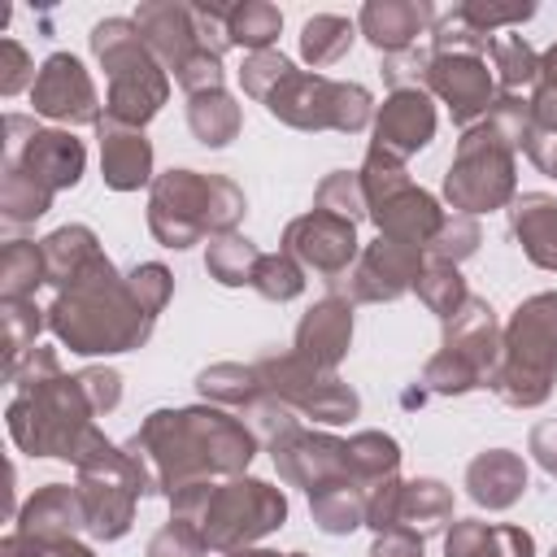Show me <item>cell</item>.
Listing matches in <instances>:
<instances>
[{
  "instance_id": "43",
  "label": "cell",
  "mask_w": 557,
  "mask_h": 557,
  "mask_svg": "<svg viewBox=\"0 0 557 557\" xmlns=\"http://www.w3.org/2000/svg\"><path fill=\"white\" fill-rule=\"evenodd\" d=\"M261 300H274V305H287L305 292V270L296 257H287L283 248L278 252H261L257 270H252V283H248Z\"/></svg>"
},
{
  "instance_id": "42",
  "label": "cell",
  "mask_w": 557,
  "mask_h": 557,
  "mask_svg": "<svg viewBox=\"0 0 557 557\" xmlns=\"http://www.w3.org/2000/svg\"><path fill=\"white\" fill-rule=\"evenodd\" d=\"M48 209H52V191L44 183H35L13 165H0V218L9 226H30Z\"/></svg>"
},
{
  "instance_id": "56",
  "label": "cell",
  "mask_w": 557,
  "mask_h": 557,
  "mask_svg": "<svg viewBox=\"0 0 557 557\" xmlns=\"http://www.w3.org/2000/svg\"><path fill=\"white\" fill-rule=\"evenodd\" d=\"M527 157L540 165V174L557 178V135H540V131H535V139H531V148H527Z\"/></svg>"
},
{
  "instance_id": "27",
  "label": "cell",
  "mask_w": 557,
  "mask_h": 557,
  "mask_svg": "<svg viewBox=\"0 0 557 557\" xmlns=\"http://www.w3.org/2000/svg\"><path fill=\"white\" fill-rule=\"evenodd\" d=\"M509 231L522 244L527 261L557 274V196L548 191H522L509 205Z\"/></svg>"
},
{
  "instance_id": "53",
  "label": "cell",
  "mask_w": 557,
  "mask_h": 557,
  "mask_svg": "<svg viewBox=\"0 0 557 557\" xmlns=\"http://www.w3.org/2000/svg\"><path fill=\"white\" fill-rule=\"evenodd\" d=\"M527 453L535 457V466H540L544 474H553V479H557V418H544V422H535V426H531Z\"/></svg>"
},
{
  "instance_id": "21",
  "label": "cell",
  "mask_w": 557,
  "mask_h": 557,
  "mask_svg": "<svg viewBox=\"0 0 557 557\" xmlns=\"http://www.w3.org/2000/svg\"><path fill=\"white\" fill-rule=\"evenodd\" d=\"M444 218H448V209H440V200L431 191H422L418 183H400L370 205V222L379 226L383 239L413 244L422 252L435 239V231L444 226Z\"/></svg>"
},
{
  "instance_id": "39",
  "label": "cell",
  "mask_w": 557,
  "mask_h": 557,
  "mask_svg": "<svg viewBox=\"0 0 557 557\" xmlns=\"http://www.w3.org/2000/svg\"><path fill=\"white\" fill-rule=\"evenodd\" d=\"M487 57H492V74H496L500 91L522 96L527 87L540 83V52L522 35H496L492 48H487Z\"/></svg>"
},
{
  "instance_id": "8",
  "label": "cell",
  "mask_w": 557,
  "mask_h": 557,
  "mask_svg": "<svg viewBox=\"0 0 557 557\" xmlns=\"http://www.w3.org/2000/svg\"><path fill=\"white\" fill-rule=\"evenodd\" d=\"M500 335L505 326L496 322V309L487 300H466L461 313L444 322L440 352L422 366V396H466L479 387H492V374L500 366Z\"/></svg>"
},
{
  "instance_id": "13",
  "label": "cell",
  "mask_w": 557,
  "mask_h": 557,
  "mask_svg": "<svg viewBox=\"0 0 557 557\" xmlns=\"http://www.w3.org/2000/svg\"><path fill=\"white\" fill-rule=\"evenodd\" d=\"M4 165L30 174L57 196L83 178L87 148L65 126H35V117L26 113H4Z\"/></svg>"
},
{
  "instance_id": "36",
  "label": "cell",
  "mask_w": 557,
  "mask_h": 557,
  "mask_svg": "<svg viewBox=\"0 0 557 557\" xmlns=\"http://www.w3.org/2000/svg\"><path fill=\"white\" fill-rule=\"evenodd\" d=\"M352 39H357V22H348L339 13H313L300 26V57L309 70H326V65L344 61Z\"/></svg>"
},
{
  "instance_id": "22",
  "label": "cell",
  "mask_w": 557,
  "mask_h": 557,
  "mask_svg": "<svg viewBox=\"0 0 557 557\" xmlns=\"http://www.w3.org/2000/svg\"><path fill=\"white\" fill-rule=\"evenodd\" d=\"M13 531L30 535L35 544H44L48 553L78 540V531H87V513H83V496L70 483H44L35 487V496H26V505L13 518Z\"/></svg>"
},
{
  "instance_id": "18",
  "label": "cell",
  "mask_w": 557,
  "mask_h": 557,
  "mask_svg": "<svg viewBox=\"0 0 557 557\" xmlns=\"http://www.w3.org/2000/svg\"><path fill=\"white\" fill-rule=\"evenodd\" d=\"M426 91L440 104H448V113H453V122L461 131H470L479 117H487V109L496 100V74L487 70V57H474V52H431Z\"/></svg>"
},
{
  "instance_id": "19",
  "label": "cell",
  "mask_w": 557,
  "mask_h": 557,
  "mask_svg": "<svg viewBox=\"0 0 557 557\" xmlns=\"http://www.w3.org/2000/svg\"><path fill=\"white\" fill-rule=\"evenodd\" d=\"M135 26L148 44V52L165 65V74H183L200 52H213L205 39H200V26H196V13L191 4H178V0H144L135 9Z\"/></svg>"
},
{
  "instance_id": "15",
  "label": "cell",
  "mask_w": 557,
  "mask_h": 557,
  "mask_svg": "<svg viewBox=\"0 0 557 557\" xmlns=\"http://www.w3.org/2000/svg\"><path fill=\"white\" fill-rule=\"evenodd\" d=\"M422 265H426V252L422 248L396 244V239H383L379 235L374 244L361 248V257L352 261V270L339 283H331V287H339L352 305H392L405 292H413Z\"/></svg>"
},
{
  "instance_id": "29",
  "label": "cell",
  "mask_w": 557,
  "mask_h": 557,
  "mask_svg": "<svg viewBox=\"0 0 557 557\" xmlns=\"http://www.w3.org/2000/svg\"><path fill=\"white\" fill-rule=\"evenodd\" d=\"M39 248H44V265H48V287L52 292H65L91 261H100L104 257V248H100V239H96V231L91 226H83V222H70V226H57V231H48L44 239H39Z\"/></svg>"
},
{
  "instance_id": "40",
  "label": "cell",
  "mask_w": 557,
  "mask_h": 557,
  "mask_svg": "<svg viewBox=\"0 0 557 557\" xmlns=\"http://www.w3.org/2000/svg\"><path fill=\"white\" fill-rule=\"evenodd\" d=\"M413 292H418V300L426 305V313H435L440 322H448L453 313H461V305L470 300V287H466V278H461V265L431 261V257H426L418 283H413Z\"/></svg>"
},
{
  "instance_id": "57",
  "label": "cell",
  "mask_w": 557,
  "mask_h": 557,
  "mask_svg": "<svg viewBox=\"0 0 557 557\" xmlns=\"http://www.w3.org/2000/svg\"><path fill=\"white\" fill-rule=\"evenodd\" d=\"M0 557H48V548L35 544V540L22 535V531H9V535L0 540Z\"/></svg>"
},
{
  "instance_id": "58",
  "label": "cell",
  "mask_w": 557,
  "mask_h": 557,
  "mask_svg": "<svg viewBox=\"0 0 557 557\" xmlns=\"http://www.w3.org/2000/svg\"><path fill=\"white\" fill-rule=\"evenodd\" d=\"M540 83L557 91V44L548 52H540Z\"/></svg>"
},
{
  "instance_id": "28",
  "label": "cell",
  "mask_w": 557,
  "mask_h": 557,
  "mask_svg": "<svg viewBox=\"0 0 557 557\" xmlns=\"http://www.w3.org/2000/svg\"><path fill=\"white\" fill-rule=\"evenodd\" d=\"M444 557H535V535L509 522L457 518L444 531Z\"/></svg>"
},
{
  "instance_id": "25",
  "label": "cell",
  "mask_w": 557,
  "mask_h": 557,
  "mask_svg": "<svg viewBox=\"0 0 557 557\" xmlns=\"http://www.w3.org/2000/svg\"><path fill=\"white\" fill-rule=\"evenodd\" d=\"M96 139H100V178L109 191H139L152 187V144L144 131L122 126L113 117L96 122Z\"/></svg>"
},
{
  "instance_id": "6",
  "label": "cell",
  "mask_w": 557,
  "mask_h": 557,
  "mask_svg": "<svg viewBox=\"0 0 557 557\" xmlns=\"http://www.w3.org/2000/svg\"><path fill=\"white\" fill-rule=\"evenodd\" d=\"M553 383H557V292H535L505 322L492 392L509 409H540L553 396Z\"/></svg>"
},
{
  "instance_id": "49",
  "label": "cell",
  "mask_w": 557,
  "mask_h": 557,
  "mask_svg": "<svg viewBox=\"0 0 557 557\" xmlns=\"http://www.w3.org/2000/svg\"><path fill=\"white\" fill-rule=\"evenodd\" d=\"M35 78H39V70H35L30 52L13 35H4L0 39V96H17V91L35 87Z\"/></svg>"
},
{
  "instance_id": "17",
  "label": "cell",
  "mask_w": 557,
  "mask_h": 557,
  "mask_svg": "<svg viewBox=\"0 0 557 557\" xmlns=\"http://www.w3.org/2000/svg\"><path fill=\"white\" fill-rule=\"evenodd\" d=\"M30 109L61 126H96L104 117L96 83L74 52H52L39 65V78L30 87Z\"/></svg>"
},
{
  "instance_id": "35",
  "label": "cell",
  "mask_w": 557,
  "mask_h": 557,
  "mask_svg": "<svg viewBox=\"0 0 557 557\" xmlns=\"http://www.w3.org/2000/svg\"><path fill=\"white\" fill-rule=\"evenodd\" d=\"M44 283H48L44 248L35 239H9L0 248V300H35Z\"/></svg>"
},
{
  "instance_id": "55",
  "label": "cell",
  "mask_w": 557,
  "mask_h": 557,
  "mask_svg": "<svg viewBox=\"0 0 557 557\" xmlns=\"http://www.w3.org/2000/svg\"><path fill=\"white\" fill-rule=\"evenodd\" d=\"M531 117H535V131L540 135H557V91L535 83L531 91Z\"/></svg>"
},
{
  "instance_id": "61",
  "label": "cell",
  "mask_w": 557,
  "mask_h": 557,
  "mask_svg": "<svg viewBox=\"0 0 557 557\" xmlns=\"http://www.w3.org/2000/svg\"><path fill=\"white\" fill-rule=\"evenodd\" d=\"M548 557H557V548H553V553H548Z\"/></svg>"
},
{
  "instance_id": "45",
  "label": "cell",
  "mask_w": 557,
  "mask_h": 557,
  "mask_svg": "<svg viewBox=\"0 0 557 557\" xmlns=\"http://www.w3.org/2000/svg\"><path fill=\"white\" fill-rule=\"evenodd\" d=\"M479 244H483L479 222H474V218H466V213H448V218H444V226L435 231V239L426 244V257H431V261L461 265L466 257H474V252H479Z\"/></svg>"
},
{
  "instance_id": "51",
  "label": "cell",
  "mask_w": 557,
  "mask_h": 557,
  "mask_svg": "<svg viewBox=\"0 0 557 557\" xmlns=\"http://www.w3.org/2000/svg\"><path fill=\"white\" fill-rule=\"evenodd\" d=\"M78 387L91 400L96 418H104V413H113L122 405V374L113 366H87V370H78Z\"/></svg>"
},
{
  "instance_id": "2",
  "label": "cell",
  "mask_w": 557,
  "mask_h": 557,
  "mask_svg": "<svg viewBox=\"0 0 557 557\" xmlns=\"http://www.w3.org/2000/svg\"><path fill=\"white\" fill-rule=\"evenodd\" d=\"M257 431L218 405L152 409L122 448L139 466L148 496H174L187 483L239 479L257 457Z\"/></svg>"
},
{
  "instance_id": "14",
  "label": "cell",
  "mask_w": 557,
  "mask_h": 557,
  "mask_svg": "<svg viewBox=\"0 0 557 557\" xmlns=\"http://www.w3.org/2000/svg\"><path fill=\"white\" fill-rule=\"evenodd\" d=\"M274 457V470L287 487L300 492H322L331 483H357L352 474V457H348V440L326 435V431H309V426H287L278 440L265 444Z\"/></svg>"
},
{
  "instance_id": "50",
  "label": "cell",
  "mask_w": 557,
  "mask_h": 557,
  "mask_svg": "<svg viewBox=\"0 0 557 557\" xmlns=\"http://www.w3.org/2000/svg\"><path fill=\"white\" fill-rule=\"evenodd\" d=\"M287 65H292V57H283L278 48H265V52L244 57V65H239V87H244V96L261 100V96L274 87V78L287 70Z\"/></svg>"
},
{
  "instance_id": "54",
  "label": "cell",
  "mask_w": 557,
  "mask_h": 557,
  "mask_svg": "<svg viewBox=\"0 0 557 557\" xmlns=\"http://www.w3.org/2000/svg\"><path fill=\"white\" fill-rule=\"evenodd\" d=\"M370 557H426V553H422V535H413L409 527H392V531L374 535Z\"/></svg>"
},
{
  "instance_id": "48",
  "label": "cell",
  "mask_w": 557,
  "mask_h": 557,
  "mask_svg": "<svg viewBox=\"0 0 557 557\" xmlns=\"http://www.w3.org/2000/svg\"><path fill=\"white\" fill-rule=\"evenodd\" d=\"M400 496H405V479L400 474H392V479H383V483H374L366 492V527L374 535L400 527Z\"/></svg>"
},
{
  "instance_id": "60",
  "label": "cell",
  "mask_w": 557,
  "mask_h": 557,
  "mask_svg": "<svg viewBox=\"0 0 557 557\" xmlns=\"http://www.w3.org/2000/svg\"><path fill=\"white\" fill-rule=\"evenodd\" d=\"M226 557H309V553H270V548H235Z\"/></svg>"
},
{
  "instance_id": "52",
  "label": "cell",
  "mask_w": 557,
  "mask_h": 557,
  "mask_svg": "<svg viewBox=\"0 0 557 557\" xmlns=\"http://www.w3.org/2000/svg\"><path fill=\"white\" fill-rule=\"evenodd\" d=\"M426 70H431V48H405L396 57H383V83L392 91H400V87L426 91Z\"/></svg>"
},
{
  "instance_id": "47",
  "label": "cell",
  "mask_w": 557,
  "mask_h": 557,
  "mask_svg": "<svg viewBox=\"0 0 557 557\" xmlns=\"http://www.w3.org/2000/svg\"><path fill=\"white\" fill-rule=\"evenodd\" d=\"M144 557H209V544H205V535H200L191 522L170 518V522L148 540Z\"/></svg>"
},
{
  "instance_id": "7",
  "label": "cell",
  "mask_w": 557,
  "mask_h": 557,
  "mask_svg": "<svg viewBox=\"0 0 557 557\" xmlns=\"http://www.w3.org/2000/svg\"><path fill=\"white\" fill-rule=\"evenodd\" d=\"M257 104H265V113L292 131L361 135L366 126H374V96L361 83L326 78V74L296 70V65H287Z\"/></svg>"
},
{
  "instance_id": "32",
  "label": "cell",
  "mask_w": 557,
  "mask_h": 557,
  "mask_svg": "<svg viewBox=\"0 0 557 557\" xmlns=\"http://www.w3.org/2000/svg\"><path fill=\"white\" fill-rule=\"evenodd\" d=\"M457 518H453V487L440 483V479H409L405 483V496H400V527H409L413 535H435V531H448Z\"/></svg>"
},
{
  "instance_id": "4",
  "label": "cell",
  "mask_w": 557,
  "mask_h": 557,
  "mask_svg": "<svg viewBox=\"0 0 557 557\" xmlns=\"http://www.w3.org/2000/svg\"><path fill=\"white\" fill-rule=\"evenodd\" d=\"M248 213L244 191L226 174L165 170L148 187V231L161 248H191L213 235H231Z\"/></svg>"
},
{
  "instance_id": "44",
  "label": "cell",
  "mask_w": 557,
  "mask_h": 557,
  "mask_svg": "<svg viewBox=\"0 0 557 557\" xmlns=\"http://www.w3.org/2000/svg\"><path fill=\"white\" fill-rule=\"evenodd\" d=\"M313 209L335 213V218H348V222L370 218L361 174H357V170H331V174L318 183V191H313Z\"/></svg>"
},
{
  "instance_id": "9",
  "label": "cell",
  "mask_w": 557,
  "mask_h": 557,
  "mask_svg": "<svg viewBox=\"0 0 557 557\" xmlns=\"http://www.w3.org/2000/svg\"><path fill=\"white\" fill-rule=\"evenodd\" d=\"M513 196H518V152L483 117L457 139V152L444 174V200L453 213L479 218L492 209H509Z\"/></svg>"
},
{
  "instance_id": "16",
  "label": "cell",
  "mask_w": 557,
  "mask_h": 557,
  "mask_svg": "<svg viewBox=\"0 0 557 557\" xmlns=\"http://www.w3.org/2000/svg\"><path fill=\"white\" fill-rule=\"evenodd\" d=\"M278 248L287 257L300 261V270H313L322 274L326 283H339L352 261L361 257V244H357V222L348 218H335V213H322V209H309L300 218H292L283 226V239Z\"/></svg>"
},
{
  "instance_id": "10",
  "label": "cell",
  "mask_w": 557,
  "mask_h": 557,
  "mask_svg": "<svg viewBox=\"0 0 557 557\" xmlns=\"http://www.w3.org/2000/svg\"><path fill=\"white\" fill-rule=\"evenodd\" d=\"M287 522V496L283 487L239 474V479H222L213 487V496L205 500V513L196 522V531L205 535L209 553H235V548H252L257 540L274 535Z\"/></svg>"
},
{
  "instance_id": "3",
  "label": "cell",
  "mask_w": 557,
  "mask_h": 557,
  "mask_svg": "<svg viewBox=\"0 0 557 557\" xmlns=\"http://www.w3.org/2000/svg\"><path fill=\"white\" fill-rule=\"evenodd\" d=\"M9 383H13V396L4 405V422L13 444L26 457H57V461L83 466L104 444V431L91 422L96 409L83 396L78 374H65L52 348L35 344L17 361Z\"/></svg>"
},
{
  "instance_id": "11",
  "label": "cell",
  "mask_w": 557,
  "mask_h": 557,
  "mask_svg": "<svg viewBox=\"0 0 557 557\" xmlns=\"http://www.w3.org/2000/svg\"><path fill=\"white\" fill-rule=\"evenodd\" d=\"M78 479V496H83V513H87V535L91 540H122L135 522V500L148 496V483L139 474V466L131 461V453L122 444H100L83 466H74Z\"/></svg>"
},
{
  "instance_id": "34",
  "label": "cell",
  "mask_w": 557,
  "mask_h": 557,
  "mask_svg": "<svg viewBox=\"0 0 557 557\" xmlns=\"http://www.w3.org/2000/svg\"><path fill=\"white\" fill-rule=\"evenodd\" d=\"M309 518L326 535H352L357 527H366V487L331 483L322 492H309Z\"/></svg>"
},
{
  "instance_id": "59",
  "label": "cell",
  "mask_w": 557,
  "mask_h": 557,
  "mask_svg": "<svg viewBox=\"0 0 557 557\" xmlns=\"http://www.w3.org/2000/svg\"><path fill=\"white\" fill-rule=\"evenodd\" d=\"M48 557H96V548H91V544H83V540H70V544L52 548Z\"/></svg>"
},
{
  "instance_id": "12",
  "label": "cell",
  "mask_w": 557,
  "mask_h": 557,
  "mask_svg": "<svg viewBox=\"0 0 557 557\" xmlns=\"http://www.w3.org/2000/svg\"><path fill=\"white\" fill-rule=\"evenodd\" d=\"M252 366H257L265 392L300 418H313L322 426H339V422L361 413V396L335 370H322L296 352H265Z\"/></svg>"
},
{
  "instance_id": "37",
  "label": "cell",
  "mask_w": 557,
  "mask_h": 557,
  "mask_svg": "<svg viewBox=\"0 0 557 557\" xmlns=\"http://www.w3.org/2000/svg\"><path fill=\"white\" fill-rule=\"evenodd\" d=\"M257 261H261V248H257L248 235H239V231L213 235V239L205 244V270H209V278L222 283V287H248Z\"/></svg>"
},
{
  "instance_id": "38",
  "label": "cell",
  "mask_w": 557,
  "mask_h": 557,
  "mask_svg": "<svg viewBox=\"0 0 557 557\" xmlns=\"http://www.w3.org/2000/svg\"><path fill=\"white\" fill-rule=\"evenodd\" d=\"M48 326V309L35 300H0V344H4V379L17 370V361L35 348L39 331Z\"/></svg>"
},
{
  "instance_id": "46",
  "label": "cell",
  "mask_w": 557,
  "mask_h": 557,
  "mask_svg": "<svg viewBox=\"0 0 557 557\" xmlns=\"http://www.w3.org/2000/svg\"><path fill=\"white\" fill-rule=\"evenodd\" d=\"M474 30H483V35H496V30H505V26H518V22H527V17H535V0H513V4H505V0H461V4H453Z\"/></svg>"
},
{
  "instance_id": "33",
  "label": "cell",
  "mask_w": 557,
  "mask_h": 557,
  "mask_svg": "<svg viewBox=\"0 0 557 557\" xmlns=\"http://www.w3.org/2000/svg\"><path fill=\"white\" fill-rule=\"evenodd\" d=\"M222 17H226L231 48H244L248 57L274 48V39L283 30V13L270 0H235V4H222Z\"/></svg>"
},
{
  "instance_id": "5",
  "label": "cell",
  "mask_w": 557,
  "mask_h": 557,
  "mask_svg": "<svg viewBox=\"0 0 557 557\" xmlns=\"http://www.w3.org/2000/svg\"><path fill=\"white\" fill-rule=\"evenodd\" d=\"M91 57L100 61L104 78H109V96H104V117L144 131L161 104L170 100V74L165 65L148 52L135 17H104L91 26Z\"/></svg>"
},
{
  "instance_id": "30",
  "label": "cell",
  "mask_w": 557,
  "mask_h": 557,
  "mask_svg": "<svg viewBox=\"0 0 557 557\" xmlns=\"http://www.w3.org/2000/svg\"><path fill=\"white\" fill-rule=\"evenodd\" d=\"M196 392L205 396V405H218V409H239L248 413L252 405H261L270 392L257 374V366H244V361H213L196 374Z\"/></svg>"
},
{
  "instance_id": "31",
  "label": "cell",
  "mask_w": 557,
  "mask_h": 557,
  "mask_svg": "<svg viewBox=\"0 0 557 557\" xmlns=\"http://www.w3.org/2000/svg\"><path fill=\"white\" fill-rule=\"evenodd\" d=\"M239 126H244V113H239V104H235V96L226 87L187 96V131L196 135V144L226 148L239 135Z\"/></svg>"
},
{
  "instance_id": "41",
  "label": "cell",
  "mask_w": 557,
  "mask_h": 557,
  "mask_svg": "<svg viewBox=\"0 0 557 557\" xmlns=\"http://www.w3.org/2000/svg\"><path fill=\"white\" fill-rule=\"evenodd\" d=\"M348 457H352V474H357V483L366 492L374 483L400 474V444L387 431H357V435H348Z\"/></svg>"
},
{
  "instance_id": "1",
  "label": "cell",
  "mask_w": 557,
  "mask_h": 557,
  "mask_svg": "<svg viewBox=\"0 0 557 557\" xmlns=\"http://www.w3.org/2000/svg\"><path fill=\"white\" fill-rule=\"evenodd\" d=\"M170 296L174 274L161 261H139L122 274L109 257H100L65 292H57V300L48 305V331L78 357L135 352L152 339V326Z\"/></svg>"
},
{
  "instance_id": "24",
  "label": "cell",
  "mask_w": 557,
  "mask_h": 557,
  "mask_svg": "<svg viewBox=\"0 0 557 557\" xmlns=\"http://www.w3.org/2000/svg\"><path fill=\"white\" fill-rule=\"evenodd\" d=\"M435 17L440 13L431 0H366L357 13V30L379 57H396L405 48H418V35H431Z\"/></svg>"
},
{
  "instance_id": "23",
  "label": "cell",
  "mask_w": 557,
  "mask_h": 557,
  "mask_svg": "<svg viewBox=\"0 0 557 557\" xmlns=\"http://www.w3.org/2000/svg\"><path fill=\"white\" fill-rule=\"evenodd\" d=\"M352 348V300L331 292L322 300H313L305 309V318L296 322V357L322 366V370H339V361Z\"/></svg>"
},
{
  "instance_id": "20",
  "label": "cell",
  "mask_w": 557,
  "mask_h": 557,
  "mask_svg": "<svg viewBox=\"0 0 557 557\" xmlns=\"http://www.w3.org/2000/svg\"><path fill=\"white\" fill-rule=\"evenodd\" d=\"M431 139H435V104H431V91H422V87L387 91L383 104L374 109V139H370V148H379V152H387L396 161H409Z\"/></svg>"
},
{
  "instance_id": "26",
  "label": "cell",
  "mask_w": 557,
  "mask_h": 557,
  "mask_svg": "<svg viewBox=\"0 0 557 557\" xmlns=\"http://www.w3.org/2000/svg\"><path fill=\"white\" fill-rule=\"evenodd\" d=\"M527 492V461L513 448H487L466 466V496L479 509H513Z\"/></svg>"
}]
</instances>
